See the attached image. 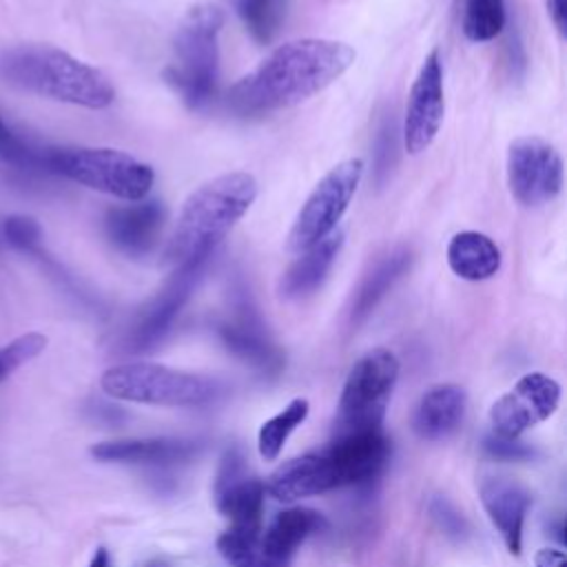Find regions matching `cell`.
<instances>
[{"instance_id":"1","label":"cell","mask_w":567,"mask_h":567,"mask_svg":"<svg viewBox=\"0 0 567 567\" xmlns=\"http://www.w3.org/2000/svg\"><path fill=\"white\" fill-rule=\"evenodd\" d=\"M354 49L341 40L301 38L272 49L226 95L233 113L244 117L290 109L339 80L354 64Z\"/></svg>"},{"instance_id":"2","label":"cell","mask_w":567,"mask_h":567,"mask_svg":"<svg viewBox=\"0 0 567 567\" xmlns=\"http://www.w3.org/2000/svg\"><path fill=\"white\" fill-rule=\"evenodd\" d=\"M255 199L257 179L246 171H230L197 186L179 210L166 259L177 268L208 259Z\"/></svg>"},{"instance_id":"3","label":"cell","mask_w":567,"mask_h":567,"mask_svg":"<svg viewBox=\"0 0 567 567\" xmlns=\"http://www.w3.org/2000/svg\"><path fill=\"white\" fill-rule=\"evenodd\" d=\"M0 78L40 97L93 111L115 100V89L100 69L49 44L7 49L0 55Z\"/></svg>"},{"instance_id":"4","label":"cell","mask_w":567,"mask_h":567,"mask_svg":"<svg viewBox=\"0 0 567 567\" xmlns=\"http://www.w3.org/2000/svg\"><path fill=\"white\" fill-rule=\"evenodd\" d=\"M224 11L215 4H195L177 24L173 38V62L164 75L193 111L204 109L217 91L219 33Z\"/></svg>"},{"instance_id":"5","label":"cell","mask_w":567,"mask_h":567,"mask_svg":"<svg viewBox=\"0 0 567 567\" xmlns=\"http://www.w3.org/2000/svg\"><path fill=\"white\" fill-rule=\"evenodd\" d=\"M44 166L47 173L126 202H142L155 182L146 162L117 148H47Z\"/></svg>"},{"instance_id":"6","label":"cell","mask_w":567,"mask_h":567,"mask_svg":"<svg viewBox=\"0 0 567 567\" xmlns=\"http://www.w3.org/2000/svg\"><path fill=\"white\" fill-rule=\"evenodd\" d=\"M100 385L113 399L148 405H202L217 394L208 377L146 361L109 368Z\"/></svg>"},{"instance_id":"7","label":"cell","mask_w":567,"mask_h":567,"mask_svg":"<svg viewBox=\"0 0 567 567\" xmlns=\"http://www.w3.org/2000/svg\"><path fill=\"white\" fill-rule=\"evenodd\" d=\"M363 168L365 164L359 157L343 159L317 182L288 233V250L303 252L337 230V224L359 188Z\"/></svg>"},{"instance_id":"8","label":"cell","mask_w":567,"mask_h":567,"mask_svg":"<svg viewBox=\"0 0 567 567\" xmlns=\"http://www.w3.org/2000/svg\"><path fill=\"white\" fill-rule=\"evenodd\" d=\"M399 379V359L388 348L365 352L348 372L339 399L337 432L381 427L385 403Z\"/></svg>"},{"instance_id":"9","label":"cell","mask_w":567,"mask_h":567,"mask_svg":"<svg viewBox=\"0 0 567 567\" xmlns=\"http://www.w3.org/2000/svg\"><path fill=\"white\" fill-rule=\"evenodd\" d=\"M563 157L536 135L516 137L507 151V184L516 202L540 206L563 190Z\"/></svg>"},{"instance_id":"10","label":"cell","mask_w":567,"mask_h":567,"mask_svg":"<svg viewBox=\"0 0 567 567\" xmlns=\"http://www.w3.org/2000/svg\"><path fill=\"white\" fill-rule=\"evenodd\" d=\"M560 403V385L543 372L520 377L509 392L494 401L489 421L496 436L518 439L527 427L549 419Z\"/></svg>"},{"instance_id":"11","label":"cell","mask_w":567,"mask_h":567,"mask_svg":"<svg viewBox=\"0 0 567 567\" xmlns=\"http://www.w3.org/2000/svg\"><path fill=\"white\" fill-rule=\"evenodd\" d=\"M445 115L443 64L439 51H430L410 86L403 117V146L410 155L423 153L436 137Z\"/></svg>"},{"instance_id":"12","label":"cell","mask_w":567,"mask_h":567,"mask_svg":"<svg viewBox=\"0 0 567 567\" xmlns=\"http://www.w3.org/2000/svg\"><path fill=\"white\" fill-rule=\"evenodd\" d=\"M208 259H197L184 264L175 270L171 281L142 308L137 321L128 332V348L133 352H142L153 348L157 341L166 337L173 321L177 319L179 310L188 301L193 288L202 279L204 266Z\"/></svg>"},{"instance_id":"13","label":"cell","mask_w":567,"mask_h":567,"mask_svg":"<svg viewBox=\"0 0 567 567\" xmlns=\"http://www.w3.org/2000/svg\"><path fill=\"white\" fill-rule=\"evenodd\" d=\"M337 487L368 483L381 474L390 456V439L383 427H361L337 432L332 445L323 452Z\"/></svg>"},{"instance_id":"14","label":"cell","mask_w":567,"mask_h":567,"mask_svg":"<svg viewBox=\"0 0 567 567\" xmlns=\"http://www.w3.org/2000/svg\"><path fill=\"white\" fill-rule=\"evenodd\" d=\"M166 208L157 199H142L131 206L111 208L104 219L109 241L124 255H146L159 239Z\"/></svg>"},{"instance_id":"15","label":"cell","mask_w":567,"mask_h":567,"mask_svg":"<svg viewBox=\"0 0 567 567\" xmlns=\"http://www.w3.org/2000/svg\"><path fill=\"white\" fill-rule=\"evenodd\" d=\"M481 503L503 536L507 549L518 556L523 545V520L529 507V496L525 487L507 476H487L481 481Z\"/></svg>"},{"instance_id":"16","label":"cell","mask_w":567,"mask_h":567,"mask_svg":"<svg viewBox=\"0 0 567 567\" xmlns=\"http://www.w3.org/2000/svg\"><path fill=\"white\" fill-rule=\"evenodd\" d=\"M266 492L284 503L323 494L337 487L334 472L326 454H303L281 463L266 481Z\"/></svg>"},{"instance_id":"17","label":"cell","mask_w":567,"mask_h":567,"mask_svg":"<svg viewBox=\"0 0 567 567\" xmlns=\"http://www.w3.org/2000/svg\"><path fill=\"white\" fill-rule=\"evenodd\" d=\"M197 452L195 441L186 439H122L102 441L91 447V454L104 463H135V465H168L188 461Z\"/></svg>"},{"instance_id":"18","label":"cell","mask_w":567,"mask_h":567,"mask_svg":"<svg viewBox=\"0 0 567 567\" xmlns=\"http://www.w3.org/2000/svg\"><path fill=\"white\" fill-rule=\"evenodd\" d=\"M343 246V233L334 230L315 246L299 252V259L286 270L279 284V292L284 299H303L312 295L330 272Z\"/></svg>"},{"instance_id":"19","label":"cell","mask_w":567,"mask_h":567,"mask_svg":"<svg viewBox=\"0 0 567 567\" xmlns=\"http://www.w3.org/2000/svg\"><path fill=\"white\" fill-rule=\"evenodd\" d=\"M465 390L456 383H441L430 388L414 412L412 425L421 439L436 441L452 434L465 414Z\"/></svg>"},{"instance_id":"20","label":"cell","mask_w":567,"mask_h":567,"mask_svg":"<svg viewBox=\"0 0 567 567\" xmlns=\"http://www.w3.org/2000/svg\"><path fill=\"white\" fill-rule=\"evenodd\" d=\"M447 264L456 277L483 281L498 272L501 250L485 233L463 230L456 233L447 244Z\"/></svg>"},{"instance_id":"21","label":"cell","mask_w":567,"mask_h":567,"mask_svg":"<svg viewBox=\"0 0 567 567\" xmlns=\"http://www.w3.org/2000/svg\"><path fill=\"white\" fill-rule=\"evenodd\" d=\"M323 516L310 507H292L279 512L268 529L261 534L264 549L284 563H290L297 547L315 532L323 527Z\"/></svg>"},{"instance_id":"22","label":"cell","mask_w":567,"mask_h":567,"mask_svg":"<svg viewBox=\"0 0 567 567\" xmlns=\"http://www.w3.org/2000/svg\"><path fill=\"white\" fill-rule=\"evenodd\" d=\"M410 264L412 252L408 248H394L365 275L350 308V321L354 326L377 308V303L392 290V286L410 270Z\"/></svg>"},{"instance_id":"23","label":"cell","mask_w":567,"mask_h":567,"mask_svg":"<svg viewBox=\"0 0 567 567\" xmlns=\"http://www.w3.org/2000/svg\"><path fill=\"white\" fill-rule=\"evenodd\" d=\"M266 487L257 478H235L219 487L217 507L230 520L233 529L261 534Z\"/></svg>"},{"instance_id":"24","label":"cell","mask_w":567,"mask_h":567,"mask_svg":"<svg viewBox=\"0 0 567 567\" xmlns=\"http://www.w3.org/2000/svg\"><path fill=\"white\" fill-rule=\"evenodd\" d=\"M219 337L233 350L237 357L255 363V365H277L279 363V352L277 348L264 337V332L257 328V323L241 315L235 321H224L219 326Z\"/></svg>"},{"instance_id":"25","label":"cell","mask_w":567,"mask_h":567,"mask_svg":"<svg viewBox=\"0 0 567 567\" xmlns=\"http://www.w3.org/2000/svg\"><path fill=\"white\" fill-rule=\"evenodd\" d=\"M217 551L230 567H290V563L272 558L261 545V534L255 532L228 527L217 538Z\"/></svg>"},{"instance_id":"26","label":"cell","mask_w":567,"mask_h":567,"mask_svg":"<svg viewBox=\"0 0 567 567\" xmlns=\"http://www.w3.org/2000/svg\"><path fill=\"white\" fill-rule=\"evenodd\" d=\"M310 412V403L308 399H292L279 414H275L272 419H268L257 434V443H259V454L266 461H275L279 456V452L284 450V443L288 441V436L306 421Z\"/></svg>"},{"instance_id":"27","label":"cell","mask_w":567,"mask_h":567,"mask_svg":"<svg viewBox=\"0 0 567 567\" xmlns=\"http://www.w3.org/2000/svg\"><path fill=\"white\" fill-rule=\"evenodd\" d=\"M235 7L252 40L270 44L286 20L288 0H235Z\"/></svg>"},{"instance_id":"28","label":"cell","mask_w":567,"mask_h":567,"mask_svg":"<svg viewBox=\"0 0 567 567\" xmlns=\"http://www.w3.org/2000/svg\"><path fill=\"white\" fill-rule=\"evenodd\" d=\"M505 0H465L463 33L472 42H489L505 27Z\"/></svg>"},{"instance_id":"29","label":"cell","mask_w":567,"mask_h":567,"mask_svg":"<svg viewBox=\"0 0 567 567\" xmlns=\"http://www.w3.org/2000/svg\"><path fill=\"white\" fill-rule=\"evenodd\" d=\"M0 157L22 168L47 171L44 166L47 148H33L29 142L18 137L2 120H0Z\"/></svg>"},{"instance_id":"30","label":"cell","mask_w":567,"mask_h":567,"mask_svg":"<svg viewBox=\"0 0 567 567\" xmlns=\"http://www.w3.org/2000/svg\"><path fill=\"white\" fill-rule=\"evenodd\" d=\"M2 237L7 239L9 246L24 250V252H33L40 246L42 228L33 217L11 215L2 221Z\"/></svg>"},{"instance_id":"31","label":"cell","mask_w":567,"mask_h":567,"mask_svg":"<svg viewBox=\"0 0 567 567\" xmlns=\"http://www.w3.org/2000/svg\"><path fill=\"white\" fill-rule=\"evenodd\" d=\"M485 450L496 456V458H527L532 454V450L527 445H523L516 439H503V436H487L485 439Z\"/></svg>"},{"instance_id":"32","label":"cell","mask_w":567,"mask_h":567,"mask_svg":"<svg viewBox=\"0 0 567 567\" xmlns=\"http://www.w3.org/2000/svg\"><path fill=\"white\" fill-rule=\"evenodd\" d=\"M432 514H434V518L439 520V525H441L447 534L461 536V534L465 532V520H463V516H461L458 512H454L447 501L436 498V501L432 503Z\"/></svg>"},{"instance_id":"33","label":"cell","mask_w":567,"mask_h":567,"mask_svg":"<svg viewBox=\"0 0 567 567\" xmlns=\"http://www.w3.org/2000/svg\"><path fill=\"white\" fill-rule=\"evenodd\" d=\"M536 567H567V558L560 549H538L534 556Z\"/></svg>"},{"instance_id":"34","label":"cell","mask_w":567,"mask_h":567,"mask_svg":"<svg viewBox=\"0 0 567 567\" xmlns=\"http://www.w3.org/2000/svg\"><path fill=\"white\" fill-rule=\"evenodd\" d=\"M20 368V359L18 352L7 343L0 348V381L7 379L9 374H13Z\"/></svg>"},{"instance_id":"35","label":"cell","mask_w":567,"mask_h":567,"mask_svg":"<svg viewBox=\"0 0 567 567\" xmlns=\"http://www.w3.org/2000/svg\"><path fill=\"white\" fill-rule=\"evenodd\" d=\"M549 16L560 33L567 31V0H547Z\"/></svg>"},{"instance_id":"36","label":"cell","mask_w":567,"mask_h":567,"mask_svg":"<svg viewBox=\"0 0 567 567\" xmlns=\"http://www.w3.org/2000/svg\"><path fill=\"white\" fill-rule=\"evenodd\" d=\"M89 567H111V554H109L104 547H100V549L93 554Z\"/></svg>"}]
</instances>
